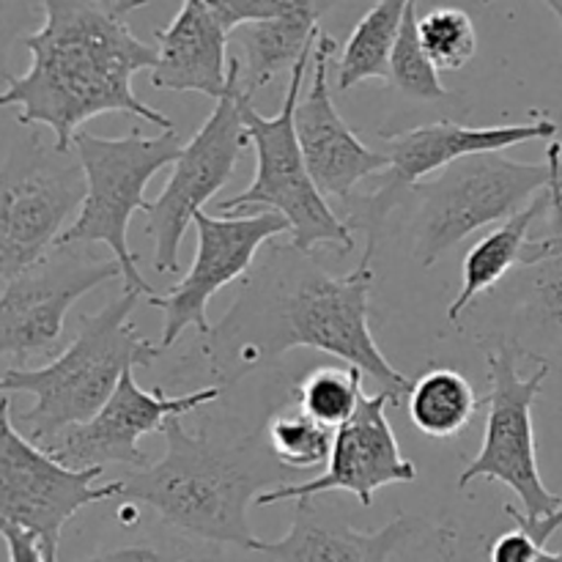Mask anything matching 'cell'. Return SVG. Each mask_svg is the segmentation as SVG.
Returning a JSON list of instances; mask_svg holds the SVG:
<instances>
[{"label":"cell","mask_w":562,"mask_h":562,"mask_svg":"<svg viewBox=\"0 0 562 562\" xmlns=\"http://www.w3.org/2000/svg\"><path fill=\"white\" fill-rule=\"evenodd\" d=\"M0 538H3L5 552H9V562H47L36 538L27 536V532L5 527V530H0Z\"/></svg>","instance_id":"cell-34"},{"label":"cell","mask_w":562,"mask_h":562,"mask_svg":"<svg viewBox=\"0 0 562 562\" xmlns=\"http://www.w3.org/2000/svg\"><path fill=\"white\" fill-rule=\"evenodd\" d=\"M157 66L151 88L157 91H195L223 99L228 91V36L231 31L214 11L212 0H184L168 27L157 33Z\"/></svg>","instance_id":"cell-19"},{"label":"cell","mask_w":562,"mask_h":562,"mask_svg":"<svg viewBox=\"0 0 562 562\" xmlns=\"http://www.w3.org/2000/svg\"><path fill=\"white\" fill-rule=\"evenodd\" d=\"M547 5H549V11H552V14L558 16L560 25H562V0H552V3H547Z\"/></svg>","instance_id":"cell-36"},{"label":"cell","mask_w":562,"mask_h":562,"mask_svg":"<svg viewBox=\"0 0 562 562\" xmlns=\"http://www.w3.org/2000/svg\"><path fill=\"white\" fill-rule=\"evenodd\" d=\"M335 445L333 428L322 426L313 417H307L300 406L291 404L280 406L267 420V448L280 467L300 472L318 470L329 461Z\"/></svg>","instance_id":"cell-25"},{"label":"cell","mask_w":562,"mask_h":562,"mask_svg":"<svg viewBox=\"0 0 562 562\" xmlns=\"http://www.w3.org/2000/svg\"><path fill=\"white\" fill-rule=\"evenodd\" d=\"M192 225H195L198 247L190 272L173 289L148 296V305L162 313V338H159L162 351L170 349L184 329H195L198 335L209 338L212 324L206 307L212 296L234 280L247 278L258 250L269 239L291 234L289 223L272 212L234 214V217L198 212Z\"/></svg>","instance_id":"cell-14"},{"label":"cell","mask_w":562,"mask_h":562,"mask_svg":"<svg viewBox=\"0 0 562 562\" xmlns=\"http://www.w3.org/2000/svg\"><path fill=\"white\" fill-rule=\"evenodd\" d=\"M115 278H121L115 258H99L77 245L55 247L0 291V357L25 362L53 351L71 305Z\"/></svg>","instance_id":"cell-13"},{"label":"cell","mask_w":562,"mask_h":562,"mask_svg":"<svg viewBox=\"0 0 562 562\" xmlns=\"http://www.w3.org/2000/svg\"><path fill=\"white\" fill-rule=\"evenodd\" d=\"M220 395H223L220 384L187 395H165L162 387L143 390L135 373L126 371L115 387L113 398L102 406L97 417H91L82 426L69 428L42 450H47L58 464L77 472L104 470L110 464L143 470L148 459L140 450V437L162 431L168 420L214 404Z\"/></svg>","instance_id":"cell-15"},{"label":"cell","mask_w":562,"mask_h":562,"mask_svg":"<svg viewBox=\"0 0 562 562\" xmlns=\"http://www.w3.org/2000/svg\"><path fill=\"white\" fill-rule=\"evenodd\" d=\"M140 5L146 0H44L42 22L22 42L31 69L0 93V108L20 110L22 126H47L58 151H71L80 126L104 113L176 130L132 88L137 71L157 66V47L130 25Z\"/></svg>","instance_id":"cell-2"},{"label":"cell","mask_w":562,"mask_h":562,"mask_svg":"<svg viewBox=\"0 0 562 562\" xmlns=\"http://www.w3.org/2000/svg\"><path fill=\"white\" fill-rule=\"evenodd\" d=\"M75 562H231L220 547L195 541L181 532H157L151 538L124 543V547L102 549L86 560Z\"/></svg>","instance_id":"cell-29"},{"label":"cell","mask_w":562,"mask_h":562,"mask_svg":"<svg viewBox=\"0 0 562 562\" xmlns=\"http://www.w3.org/2000/svg\"><path fill=\"white\" fill-rule=\"evenodd\" d=\"M417 31L437 71H459L475 58L477 33L464 9L439 5L417 22Z\"/></svg>","instance_id":"cell-28"},{"label":"cell","mask_w":562,"mask_h":562,"mask_svg":"<svg viewBox=\"0 0 562 562\" xmlns=\"http://www.w3.org/2000/svg\"><path fill=\"white\" fill-rule=\"evenodd\" d=\"M338 55V44L322 31L311 55V88L302 91L294 113L305 168L324 198L349 203L351 190L371 176L387 173L390 157L371 151L338 113L329 93V66Z\"/></svg>","instance_id":"cell-17"},{"label":"cell","mask_w":562,"mask_h":562,"mask_svg":"<svg viewBox=\"0 0 562 562\" xmlns=\"http://www.w3.org/2000/svg\"><path fill=\"white\" fill-rule=\"evenodd\" d=\"M543 549L527 536L525 530H510L494 538L492 549H488V562H538Z\"/></svg>","instance_id":"cell-32"},{"label":"cell","mask_w":562,"mask_h":562,"mask_svg":"<svg viewBox=\"0 0 562 562\" xmlns=\"http://www.w3.org/2000/svg\"><path fill=\"white\" fill-rule=\"evenodd\" d=\"M362 395V371L351 366H322L294 384V404L333 431L355 417Z\"/></svg>","instance_id":"cell-26"},{"label":"cell","mask_w":562,"mask_h":562,"mask_svg":"<svg viewBox=\"0 0 562 562\" xmlns=\"http://www.w3.org/2000/svg\"><path fill=\"white\" fill-rule=\"evenodd\" d=\"M549 209V190L541 192L525 212L510 217L508 223L497 225L488 236H483L475 247L464 256V285H461L459 296L450 302L448 322H459L461 313L492 291L494 285L503 283L521 261L525 245L530 241V231L538 220H543Z\"/></svg>","instance_id":"cell-22"},{"label":"cell","mask_w":562,"mask_h":562,"mask_svg":"<svg viewBox=\"0 0 562 562\" xmlns=\"http://www.w3.org/2000/svg\"><path fill=\"white\" fill-rule=\"evenodd\" d=\"M552 165L516 162L503 151L456 159L434 179L409 187L412 256L431 269L456 245L486 225H503L549 190Z\"/></svg>","instance_id":"cell-6"},{"label":"cell","mask_w":562,"mask_h":562,"mask_svg":"<svg viewBox=\"0 0 562 562\" xmlns=\"http://www.w3.org/2000/svg\"><path fill=\"white\" fill-rule=\"evenodd\" d=\"M250 146L239 113V88L228 69V91L214 104L201 130L184 143L173 162L168 184L151 201L146 217V236L154 239V269L162 274H179V247L192 217L203 212L209 201L234 176L239 154Z\"/></svg>","instance_id":"cell-12"},{"label":"cell","mask_w":562,"mask_h":562,"mask_svg":"<svg viewBox=\"0 0 562 562\" xmlns=\"http://www.w3.org/2000/svg\"><path fill=\"white\" fill-rule=\"evenodd\" d=\"M417 22H420L417 20V5L406 3L404 22H401L398 38H395L393 58H390L387 82L404 97L415 99V102H437L448 91L439 80L437 66L431 64V58L423 49Z\"/></svg>","instance_id":"cell-27"},{"label":"cell","mask_w":562,"mask_h":562,"mask_svg":"<svg viewBox=\"0 0 562 562\" xmlns=\"http://www.w3.org/2000/svg\"><path fill=\"white\" fill-rule=\"evenodd\" d=\"M311 55L313 53H307L294 66L280 113L272 115V119L258 113L250 99L239 93L241 124H245L247 140L256 148V176H252L250 187L245 192L220 203L217 212L225 214V217L252 212V209H256V214H280L289 223L291 247H296V250L313 252L318 245H327L338 247L340 252H351L355 250L351 225L346 223V217L335 214L327 198L313 184L311 173L305 168L300 140H296L294 113L302 97L305 71L311 69Z\"/></svg>","instance_id":"cell-5"},{"label":"cell","mask_w":562,"mask_h":562,"mask_svg":"<svg viewBox=\"0 0 562 562\" xmlns=\"http://www.w3.org/2000/svg\"><path fill=\"white\" fill-rule=\"evenodd\" d=\"M165 456L119 481L115 497L146 505L170 530L214 547L252 552L250 505L263 492L294 486V472L280 467L256 437L220 442L192 434L181 417L165 423Z\"/></svg>","instance_id":"cell-3"},{"label":"cell","mask_w":562,"mask_h":562,"mask_svg":"<svg viewBox=\"0 0 562 562\" xmlns=\"http://www.w3.org/2000/svg\"><path fill=\"white\" fill-rule=\"evenodd\" d=\"M552 165L549 181V209L543 214L547 231L530 239L521 261L510 278V291L521 311L547 329H562V143L552 140L547 148Z\"/></svg>","instance_id":"cell-21"},{"label":"cell","mask_w":562,"mask_h":562,"mask_svg":"<svg viewBox=\"0 0 562 562\" xmlns=\"http://www.w3.org/2000/svg\"><path fill=\"white\" fill-rule=\"evenodd\" d=\"M137 302L140 294L124 291L102 311L82 313L75 340L53 362L42 368H9L0 376L3 395H33V406L20 415L33 445L47 448L64 431L97 417L126 371L151 368L162 355L132 324Z\"/></svg>","instance_id":"cell-4"},{"label":"cell","mask_w":562,"mask_h":562,"mask_svg":"<svg viewBox=\"0 0 562 562\" xmlns=\"http://www.w3.org/2000/svg\"><path fill=\"white\" fill-rule=\"evenodd\" d=\"M373 267L329 274L311 252L269 247L223 322L203 338L209 368L223 384L258 371L291 349H316L362 371L404 404L412 379L384 357L371 333Z\"/></svg>","instance_id":"cell-1"},{"label":"cell","mask_w":562,"mask_h":562,"mask_svg":"<svg viewBox=\"0 0 562 562\" xmlns=\"http://www.w3.org/2000/svg\"><path fill=\"white\" fill-rule=\"evenodd\" d=\"M521 351L514 344H499L488 351V417L481 453L461 470L459 488L475 481H497L516 492L527 519H547L562 505L560 494L549 492L538 470L532 406L549 376V362L538 360L536 371H519Z\"/></svg>","instance_id":"cell-9"},{"label":"cell","mask_w":562,"mask_h":562,"mask_svg":"<svg viewBox=\"0 0 562 562\" xmlns=\"http://www.w3.org/2000/svg\"><path fill=\"white\" fill-rule=\"evenodd\" d=\"M387 406L395 404L387 390L376 395H362L355 417L335 431L324 475L313 481L278 486L263 492L256 505L283 503V499H318L329 492L355 494L362 508H371L373 494L395 483H415L417 467L401 453L398 439L387 420Z\"/></svg>","instance_id":"cell-16"},{"label":"cell","mask_w":562,"mask_h":562,"mask_svg":"<svg viewBox=\"0 0 562 562\" xmlns=\"http://www.w3.org/2000/svg\"><path fill=\"white\" fill-rule=\"evenodd\" d=\"M384 140H387L384 154L390 157V170L379 179V190L373 195L346 203V209H351L346 223L351 228L368 231V247L366 256H362L366 263L373 261L384 220L398 206L409 187L420 184L426 176L439 173L456 159L472 157V154L505 151V148L530 140H558V124L543 113H536L521 124L497 126H464L456 124V121H434V124L415 126V130L395 132Z\"/></svg>","instance_id":"cell-11"},{"label":"cell","mask_w":562,"mask_h":562,"mask_svg":"<svg viewBox=\"0 0 562 562\" xmlns=\"http://www.w3.org/2000/svg\"><path fill=\"white\" fill-rule=\"evenodd\" d=\"M294 0H212L214 11L228 31L245 25V22L274 20L285 14Z\"/></svg>","instance_id":"cell-31"},{"label":"cell","mask_w":562,"mask_h":562,"mask_svg":"<svg viewBox=\"0 0 562 562\" xmlns=\"http://www.w3.org/2000/svg\"><path fill=\"white\" fill-rule=\"evenodd\" d=\"M538 562H562V552H547V549H543Z\"/></svg>","instance_id":"cell-35"},{"label":"cell","mask_w":562,"mask_h":562,"mask_svg":"<svg viewBox=\"0 0 562 562\" xmlns=\"http://www.w3.org/2000/svg\"><path fill=\"white\" fill-rule=\"evenodd\" d=\"M423 530L426 525L409 514H398L382 530H355L338 510L300 499L291 530L278 541H256L252 552L278 562H390Z\"/></svg>","instance_id":"cell-18"},{"label":"cell","mask_w":562,"mask_h":562,"mask_svg":"<svg viewBox=\"0 0 562 562\" xmlns=\"http://www.w3.org/2000/svg\"><path fill=\"white\" fill-rule=\"evenodd\" d=\"M406 0H382L366 11L335 60V88L346 93L366 80H387Z\"/></svg>","instance_id":"cell-23"},{"label":"cell","mask_w":562,"mask_h":562,"mask_svg":"<svg viewBox=\"0 0 562 562\" xmlns=\"http://www.w3.org/2000/svg\"><path fill=\"white\" fill-rule=\"evenodd\" d=\"M338 3L322 0H294L285 14L274 20L245 22L234 27L228 36V69L234 71L236 88L245 99H256L263 86L283 71H294V66L313 53L316 38L322 36L324 14Z\"/></svg>","instance_id":"cell-20"},{"label":"cell","mask_w":562,"mask_h":562,"mask_svg":"<svg viewBox=\"0 0 562 562\" xmlns=\"http://www.w3.org/2000/svg\"><path fill=\"white\" fill-rule=\"evenodd\" d=\"M86 201L80 159L31 132L0 162V280L55 250Z\"/></svg>","instance_id":"cell-8"},{"label":"cell","mask_w":562,"mask_h":562,"mask_svg":"<svg viewBox=\"0 0 562 562\" xmlns=\"http://www.w3.org/2000/svg\"><path fill=\"white\" fill-rule=\"evenodd\" d=\"M409 420L431 439H453L470 428L477 412L475 387L453 368H431L409 390Z\"/></svg>","instance_id":"cell-24"},{"label":"cell","mask_w":562,"mask_h":562,"mask_svg":"<svg viewBox=\"0 0 562 562\" xmlns=\"http://www.w3.org/2000/svg\"><path fill=\"white\" fill-rule=\"evenodd\" d=\"M42 16V3H0V93L14 82L11 75V47L25 42L36 27L33 22Z\"/></svg>","instance_id":"cell-30"},{"label":"cell","mask_w":562,"mask_h":562,"mask_svg":"<svg viewBox=\"0 0 562 562\" xmlns=\"http://www.w3.org/2000/svg\"><path fill=\"white\" fill-rule=\"evenodd\" d=\"M104 470H69L22 437L0 395V530L16 527L36 538L47 562H60L64 527L88 505L115 499L119 481L97 486Z\"/></svg>","instance_id":"cell-10"},{"label":"cell","mask_w":562,"mask_h":562,"mask_svg":"<svg viewBox=\"0 0 562 562\" xmlns=\"http://www.w3.org/2000/svg\"><path fill=\"white\" fill-rule=\"evenodd\" d=\"M181 148L184 143L176 130L157 137H146L140 130H132L124 137L80 132L71 151L80 159L86 176V201L58 245H108L121 267L124 291L140 296L157 294L137 269V256L130 250V220L137 212H148L151 203L146 201V184L179 159Z\"/></svg>","instance_id":"cell-7"},{"label":"cell","mask_w":562,"mask_h":562,"mask_svg":"<svg viewBox=\"0 0 562 562\" xmlns=\"http://www.w3.org/2000/svg\"><path fill=\"white\" fill-rule=\"evenodd\" d=\"M505 514H508L510 519L516 521V527H519V530H525L527 536H530L541 549H547L549 538H552L554 532L562 527V505L554 510L552 516H547V519H527V516L521 514V510H516L514 505H505Z\"/></svg>","instance_id":"cell-33"}]
</instances>
